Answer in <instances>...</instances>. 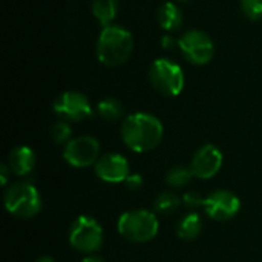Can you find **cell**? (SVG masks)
I'll return each instance as SVG.
<instances>
[{
	"label": "cell",
	"mask_w": 262,
	"mask_h": 262,
	"mask_svg": "<svg viewBox=\"0 0 262 262\" xmlns=\"http://www.w3.org/2000/svg\"><path fill=\"white\" fill-rule=\"evenodd\" d=\"M203 232V220L198 213H189L186 215L178 227H177V235L178 238L184 239V241H193L196 239Z\"/></svg>",
	"instance_id": "obj_16"
},
{
	"label": "cell",
	"mask_w": 262,
	"mask_h": 262,
	"mask_svg": "<svg viewBox=\"0 0 262 262\" xmlns=\"http://www.w3.org/2000/svg\"><path fill=\"white\" fill-rule=\"evenodd\" d=\"M134 35L123 26L109 25L101 29L97 40V58L109 68L121 66L134 52Z\"/></svg>",
	"instance_id": "obj_2"
},
{
	"label": "cell",
	"mask_w": 262,
	"mask_h": 262,
	"mask_svg": "<svg viewBox=\"0 0 262 262\" xmlns=\"http://www.w3.org/2000/svg\"><path fill=\"white\" fill-rule=\"evenodd\" d=\"M181 198L172 192H163L157 196L155 203H154V209L157 213H172L175 210H178V207L181 206Z\"/></svg>",
	"instance_id": "obj_18"
},
{
	"label": "cell",
	"mask_w": 262,
	"mask_h": 262,
	"mask_svg": "<svg viewBox=\"0 0 262 262\" xmlns=\"http://www.w3.org/2000/svg\"><path fill=\"white\" fill-rule=\"evenodd\" d=\"M193 172L190 167H184V166H175L172 167L167 175H166V183L170 187H184L190 183V180L193 178Z\"/></svg>",
	"instance_id": "obj_19"
},
{
	"label": "cell",
	"mask_w": 262,
	"mask_h": 262,
	"mask_svg": "<svg viewBox=\"0 0 262 262\" xmlns=\"http://www.w3.org/2000/svg\"><path fill=\"white\" fill-rule=\"evenodd\" d=\"M124 184L129 190H140L143 187L144 181H143V177L140 173H130L127 177V180L124 181Z\"/></svg>",
	"instance_id": "obj_23"
},
{
	"label": "cell",
	"mask_w": 262,
	"mask_h": 262,
	"mask_svg": "<svg viewBox=\"0 0 262 262\" xmlns=\"http://www.w3.org/2000/svg\"><path fill=\"white\" fill-rule=\"evenodd\" d=\"M95 173L106 183H124L130 175V166L126 157L120 154H107L95 163Z\"/></svg>",
	"instance_id": "obj_12"
},
{
	"label": "cell",
	"mask_w": 262,
	"mask_h": 262,
	"mask_svg": "<svg viewBox=\"0 0 262 262\" xmlns=\"http://www.w3.org/2000/svg\"><path fill=\"white\" fill-rule=\"evenodd\" d=\"M175 45L178 46V40H175L173 35H170V34L163 35V38H161V46H163L164 49H172Z\"/></svg>",
	"instance_id": "obj_24"
},
{
	"label": "cell",
	"mask_w": 262,
	"mask_h": 262,
	"mask_svg": "<svg viewBox=\"0 0 262 262\" xmlns=\"http://www.w3.org/2000/svg\"><path fill=\"white\" fill-rule=\"evenodd\" d=\"M9 172H11V169H9L6 164H2V166H0V178H2V186H6Z\"/></svg>",
	"instance_id": "obj_25"
},
{
	"label": "cell",
	"mask_w": 262,
	"mask_h": 262,
	"mask_svg": "<svg viewBox=\"0 0 262 262\" xmlns=\"http://www.w3.org/2000/svg\"><path fill=\"white\" fill-rule=\"evenodd\" d=\"M81 262H103V259L98 256H86L84 259H81Z\"/></svg>",
	"instance_id": "obj_26"
},
{
	"label": "cell",
	"mask_w": 262,
	"mask_h": 262,
	"mask_svg": "<svg viewBox=\"0 0 262 262\" xmlns=\"http://www.w3.org/2000/svg\"><path fill=\"white\" fill-rule=\"evenodd\" d=\"M180 2H184V3H190V2H193V0H180Z\"/></svg>",
	"instance_id": "obj_28"
},
{
	"label": "cell",
	"mask_w": 262,
	"mask_h": 262,
	"mask_svg": "<svg viewBox=\"0 0 262 262\" xmlns=\"http://www.w3.org/2000/svg\"><path fill=\"white\" fill-rule=\"evenodd\" d=\"M97 112L98 115L103 118V120H107V121H117L123 117L124 114V107L121 104L120 100L117 98H112V97H107V98H103L101 101H98L97 104Z\"/></svg>",
	"instance_id": "obj_17"
},
{
	"label": "cell",
	"mask_w": 262,
	"mask_h": 262,
	"mask_svg": "<svg viewBox=\"0 0 262 262\" xmlns=\"http://www.w3.org/2000/svg\"><path fill=\"white\" fill-rule=\"evenodd\" d=\"M184 15L178 5L172 2H164L158 8V23L166 32H175L183 26Z\"/></svg>",
	"instance_id": "obj_14"
},
{
	"label": "cell",
	"mask_w": 262,
	"mask_h": 262,
	"mask_svg": "<svg viewBox=\"0 0 262 262\" xmlns=\"http://www.w3.org/2000/svg\"><path fill=\"white\" fill-rule=\"evenodd\" d=\"M164 135L163 123L152 114L137 112L127 115L121 126V138L124 144L138 154L155 149Z\"/></svg>",
	"instance_id": "obj_1"
},
{
	"label": "cell",
	"mask_w": 262,
	"mask_h": 262,
	"mask_svg": "<svg viewBox=\"0 0 262 262\" xmlns=\"http://www.w3.org/2000/svg\"><path fill=\"white\" fill-rule=\"evenodd\" d=\"M223 167V154L215 144H204L200 147L190 163L193 175L200 180L213 178Z\"/></svg>",
	"instance_id": "obj_11"
},
{
	"label": "cell",
	"mask_w": 262,
	"mask_h": 262,
	"mask_svg": "<svg viewBox=\"0 0 262 262\" xmlns=\"http://www.w3.org/2000/svg\"><path fill=\"white\" fill-rule=\"evenodd\" d=\"M149 81L164 97H177L183 92L186 77L181 66L169 58H157L149 68Z\"/></svg>",
	"instance_id": "obj_5"
},
{
	"label": "cell",
	"mask_w": 262,
	"mask_h": 262,
	"mask_svg": "<svg viewBox=\"0 0 262 262\" xmlns=\"http://www.w3.org/2000/svg\"><path fill=\"white\" fill-rule=\"evenodd\" d=\"M183 204L189 209H196V207H203L204 204V198L196 193V192H186L181 198Z\"/></svg>",
	"instance_id": "obj_22"
},
{
	"label": "cell",
	"mask_w": 262,
	"mask_h": 262,
	"mask_svg": "<svg viewBox=\"0 0 262 262\" xmlns=\"http://www.w3.org/2000/svg\"><path fill=\"white\" fill-rule=\"evenodd\" d=\"M35 262H54V259L49 258V256H41V258H38Z\"/></svg>",
	"instance_id": "obj_27"
},
{
	"label": "cell",
	"mask_w": 262,
	"mask_h": 262,
	"mask_svg": "<svg viewBox=\"0 0 262 262\" xmlns=\"http://www.w3.org/2000/svg\"><path fill=\"white\" fill-rule=\"evenodd\" d=\"M64 161L77 169L95 166L100 160V143L91 135H81L71 140L63 150Z\"/></svg>",
	"instance_id": "obj_9"
},
{
	"label": "cell",
	"mask_w": 262,
	"mask_h": 262,
	"mask_svg": "<svg viewBox=\"0 0 262 262\" xmlns=\"http://www.w3.org/2000/svg\"><path fill=\"white\" fill-rule=\"evenodd\" d=\"M35 152L28 146H18L11 150L8 158V166L11 172L17 177H26L29 175L35 167Z\"/></svg>",
	"instance_id": "obj_13"
},
{
	"label": "cell",
	"mask_w": 262,
	"mask_h": 262,
	"mask_svg": "<svg viewBox=\"0 0 262 262\" xmlns=\"http://www.w3.org/2000/svg\"><path fill=\"white\" fill-rule=\"evenodd\" d=\"M6 210L21 220L35 216L41 209V196L37 187L29 181L12 183L3 196Z\"/></svg>",
	"instance_id": "obj_4"
},
{
	"label": "cell",
	"mask_w": 262,
	"mask_h": 262,
	"mask_svg": "<svg viewBox=\"0 0 262 262\" xmlns=\"http://www.w3.org/2000/svg\"><path fill=\"white\" fill-rule=\"evenodd\" d=\"M104 233L100 223L91 216L80 215L69 229V244L81 253H94L103 246Z\"/></svg>",
	"instance_id": "obj_6"
},
{
	"label": "cell",
	"mask_w": 262,
	"mask_h": 262,
	"mask_svg": "<svg viewBox=\"0 0 262 262\" xmlns=\"http://www.w3.org/2000/svg\"><path fill=\"white\" fill-rule=\"evenodd\" d=\"M51 137L57 144H64L66 146L71 141V137H72V129H71L69 123L63 121V120L54 123L52 127H51Z\"/></svg>",
	"instance_id": "obj_20"
},
{
	"label": "cell",
	"mask_w": 262,
	"mask_h": 262,
	"mask_svg": "<svg viewBox=\"0 0 262 262\" xmlns=\"http://www.w3.org/2000/svg\"><path fill=\"white\" fill-rule=\"evenodd\" d=\"M52 109L55 115H58L63 121H74V123L88 120L94 114L89 98L78 91H66L60 94L55 98Z\"/></svg>",
	"instance_id": "obj_8"
},
{
	"label": "cell",
	"mask_w": 262,
	"mask_h": 262,
	"mask_svg": "<svg viewBox=\"0 0 262 262\" xmlns=\"http://www.w3.org/2000/svg\"><path fill=\"white\" fill-rule=\"evenodd\" d=\"M178 48L184 58L195 66L209 64L215 55V45L209 34L200 29H190L178 38Z\"/></svg>",
	"instance_id": "obj_7"
},
{
	"label": "cell",
	"mask_w": 262,
	"mask_h": 262,
	"mask_svg": "<svg viewBox=\"0 0 262 262\" xmlns=\"http://www.w3.org/2000/svg\"><path fill=\"white\" fill-rule=\"evenodd\" d=\"M118 233L130 243H147L154 239L160 230V223L155 213L137 209L123 213L117 223Z\"/></svg>",
	"instance_id": "obj_3"
},
{
	"label": "cell",
	"mask_w": 262,
	"mask_h": 262,
	"mask_svg": "<svg viewBox=\"0 0 262 262\" xmlns=\"http://www.w3.org/2000/svg\"><path fill=\"white\" fill-rule=\"evenodd\" d=\"M118 8H120L118 0H92L91 5L94 17L103 28L114 25V20L118 15Z\"/></svg>",
	"instance_id": "obj_15"
},
{
	"label": "cell",
	"mask_w": 262,
	"mask_h": 262,
	"mask_svg": "<svg viewBox=\"0 0 262 262\" xmlns=\"http://www.w3.org/2000/svg\"><path fill=\"white\" fill-rule=\"evenodd\" d=\"M244 15L253 21L262 18V0H239Z\"/></svg>",
	"instance_id": "obj_21"
},
{
	"label": "cell",
	"mask_w": 262,
	"mask_h": 262,
	"mask_svg": "<svg viewBox=\"0 0 262 262\" xmlns=\"http://www.w3.org/2000/svg\"><path fill=\"white\" fill-rule=\"evenodd\" d=\"M203 209L215 221H229L238 215L241 201L230 190H216L204 198Z\"/></svg>",
	"instance_id": "obj_10"
}]
</instances>
